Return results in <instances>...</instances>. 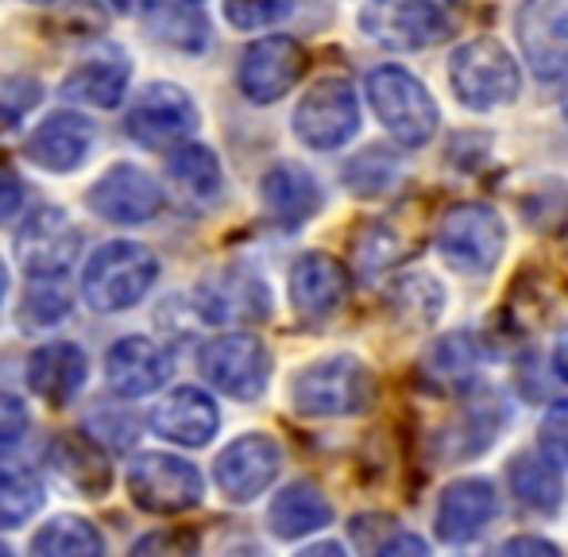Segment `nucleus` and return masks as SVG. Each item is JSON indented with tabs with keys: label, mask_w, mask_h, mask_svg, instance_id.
Masks as SVG:
<instances>
[{
	"label": "nucleus",
	"mask_w": 568,
	"mask_h": 557,
	"mask_svg": "<svg viewBox=\"0 0 568 557\" xmlns=\"http://www.w3.org/2000/svg\"><path fill=\"white\" fill-rule=\"evenodd\" d=\"M159 260L135 241H109L90 256L82 275V294L98 314H120L135 306L155 286Z\"/></svg>",
	"instance_id": "f257e3e1"
},
{
	"label": "nucleus",
	"mask_w": 568,
	"mask_h": 557,
	"mask_svg": "<svg viewBox=\"0 0 568 557\" xmlns=\"http://www.w3.org/2000/svg\"><path fill=\"white\" fill-rule=\"evenodd\" d=\"M294 411L306 418H348L372 407L375 379L356 356H329L310 364L291 387Z\"/></svg>",
	"instance_id": "f03ea898"
},
{
	"label": "nucleus",
	"mask_w": 568,
	"mask_h": 557,
	"mask_svg": "<svg viewBox=\"0 0 568 557\" xmlns=\"http://www.w3.org/2000/svg\"><path fill=\"white\" fill-rule=\"evenodd\" d=\"M367 98L372 109L387 132L403 148H422V143L434 140L442 113H437L434 98L426 93V85L414 74H406L403 67H379L367 74Z\"/></svg>",
	"instance_id": "7ed1b4c3"
},
{
	"label": "nucleus",
	"mask_w": 568,
	"mask_h": 557,
	"mask_svg": "<svg viewBox=\"0 0 568 557\" xmlns=\"http://www.w3.org/2000/svg\"><path fill=\"white\" fill-rule=\"evenodd\" d=\"M364 31L395 51H422L456 31L453 0H372L359 16Z\"/></svg>",
	"instance_id": "20e7f679"
},
{
	"label": "nucleus",
	"mask_w": 568,
	"mask_h": 557,
	"mask_svg": "<svg viewBox=\"0 0 568 557\" xmlns=\"http://www.w3.org/2000/svg\"><path fill=\"white\" fill-rule=\"evenodd\" d=\"M449 78L456 98L468 109H499L518 98V62L507 54V47L495 39H471L449 62Z\"/></svg>",
	"instance_id": "39448f33"
},
{
	"label": "nucleus",
	"mask_w": 568,
	"mask_h": 557,
	"mask_svg": "<svg viewBox=\"0 0 568 557\" xmlns=\"http://www.w3.org/2000/svg\"><path fill=\"white\" fill-rule=\"evenodd\" d=\"M128 492L143 512L182 515L202 504L205 480L190 460L174 457V453H143L128 468Z\"/></svg>",
	"instance_id": "423d86ee"
},
{
	"label": "nucleus",
	"mask_w": 568,
	"mask_h": 557,
	"mask_svg": "<svg viewBox=\"0 0 568 557\" xmlns=\"http://www.w3.org/2000/svg\"><path fill=\"white\" fill-rule=\"evenodd\" d=\"M507 244V229H503L499 213L487 205H456L442 217L437 229V249L449 260V267L464 275H487L503 256Z\"/></svg>",
	"instance_id": "0eeeda50"
},
{
	"label": "nucleus",
	"mask_w": 568,
	"mask_h": 557,
	"mask_svg": "<svg viewBox=\"0 0 568 557\" xmlns=\"http://www.w3.org/2000/svg\"><path fill=\"white\" fill-rule=\"evenodd\" d=\"M197 368H202V376L210 379L221 395L252 403V399H260L271 379V353L252 333H229V337H217L202 348Z\"/></svg>",
	"instance_id": "6e6552de"
},
{
	"label": "nucleus",
	"mask_w": 568,
	"mask_h": 557,
	"mask_svg": "<svg viewBox=\"0 0 568 557\" xmlns=\"http://www.w3.org/2000/svg\"><path fill=\"white\" fill-rule=\"evenodd\" d=\"M197 129V105L190 101V93L182 85L155 82L140 93V101L128 113V136L140 148H179L186 136H194Z\"/></svg>",
	"instance_id": "1a4fd4ad"
},
{
	"label": "nucleus",
	"mask_w": 568,
	"mask_h": 557,
	"mask_svg": "<svg viewBox=\"0 0 568 557\" xmlns=\"http://www.w3.org/2000/svg\"><path fill=\"white\" fill-rule=\"evenodd\" d=\"M359 129V105L356 93L344 78H325L314 90L302 98V105L294 109V132L302 143L317 151L344 148Z\"/></svg>",
	"instance_id": "9d476101"
},
{
	"label": "nucleus",
	"mask_w": 568,
	"mask_h": 557,
	"mask_svg": "<svg viewBox=\"0 0 568 557\" xmlns=\"http://www.w3.org/2000/svg\"><path fill=\"white\" fill-rule=\"evenodd\" d=\"M85 205L109 225H143L163 213V186L140 166L120 163L93 182Z\"/></svg>",
	"instance_id": "9b49d317"
},
{
	"label": "nucleus",
	"mask_w": 568,
	"mask_h": 557,
	"mask_svg": "<svg viewBox=\"0 0 568 557\" xmlns=\"http://www.w3.org/2000/svg\"><path fill=\"white\" fill-rule=\"evenodd\" d=\"M306 70V51L291 36H267L252 43L240 62V93L255 105H271L298 85Z\"/></svg>",
	"instance_id": "f8f14e48"
},
{
	"label": "nucleus",
	"mask_w": 568,
	"mask_h": 557,
	"mask_svg": "<svg viewBox=\"0 0 568 557\" xmlns=\"http://www.w3.org/2000/svg\"><path fill=\"white\" fill-rule=\"evenodd\" d=\"M82 252V233L70 221L67 210H39L23 221L16 236V256L31 278L39 275H67V267Z\"/></svg>",
	"instance_id": "ddd939ff"
},
{
	"label": "nucleus",
	"mask_w": 568,
	"mask_h": 557,
	"mask_svg": "<svg viewBox=\"0 0 568 557\" xmlns=\"http://www.w3.org/2000/svg\"><path fill=\"white\" fill-rule=\"evenodd\" d=\"M197 314L213 325H255L271 317V291L247 267H225L197 286Z\"/></svg>",
	"instance_id": "4468645a"
},
{
	"label": "nucleus",
	"mask_w": 568,
	"mask_h": 557,
	"mask_svg": "<svg viewBox=\"0 0 568 557\" xmlns=\"http://www.w3.org/2000/svg\"><path fill=\"white\" fill-rule=\"evenodd\" d=\"M278 465H283L278 442H271L267 434H244L217 457L213 480L232 504H247V499L263 496L271 488V480L278 476Z\"/></svg>",
	"instance_id": "2eb2a0df"
},
{
	"label": "nucleus",
	"mask_w": 568,
	"mask_h": 557,
	"mask_svg": "<svg viewBox=\"0 0 568 557\" xmlns=\"http://www.w3.org/2000/svg\"><path fill=\"white\" fill-rule=\"evenodd\" d=\"M518 39L538 78L568 74V0H526Z\"/></svg>",
	"instance_id": "dca6fc26"
},
{
	"label": "nucleus",
	"mask_w": 568,
	"mask_h": 557,
	"mask_svg": "<svg viewBox=\"0 0 568 557\" xmlns=\"http://www.w3.org/2000/svg\"><path fill=\"white\" fill-rule=\"evenodd\" d=\"M171 353H166L159 341L148 337H120L113 348L105 353V372H109V387L124 399H140L151 395L171 379Z\"/></svg>",
	"instance_id": "f3484780"
},
{
	"label": "nucleus",
	"mask_w": 568,
	"mask_h": 557,
	"mask_svg": "<svg viewBox=\"0 0 568 557\" xmlns=\"http://www.w3.org/2000/svg\"><path fill=\"white\" fill-rule=\"evenodd\" d=\"M90 376V356L74 341H51L28 356V387L51 407H67Z\"/></svg>",
	"instance_id": "a211bd4d"
},
{
	"label": "nucleus",
	"mask_w": 568,
	"mask_h": 557,
	"mask_svg": "<svg viewBox=\"0 0 568 557\" xmlns=\"http://www.w3.org/2000/svg\"><path fill=\"white\" fill-rule=\"evenodd\" d=\"M93 124L82 113H51L28 136V159L51 174H70L90 159Z\"/></svg>",
	"instance_id": "6ab92c4d"
},
{
	"label": "nucleus",
	"mask_w": 568,
	"mask_h": 557,
	"mask_svg": "<svg viewBox=\"0 0 568 557\" xmlns=\"http://www.w3.org/2000/svg\"><path fill=\"white\" fill-rule=\"evenodd\" d=\"M221 426L217 403L197 387H179L174 395H166L155 411H151V429L166 442H179L186 449H202L213 442Z\"/></svg>",
	"instance_id": "aec40b11"
},
{
	"label": "nucleus",
	"mask_w": 568,
	"mask_h": 557,
	"mask_svg": "<svg viewBox=\"0 0 568 557\" xmlns=\"http://www.w3.org/2000/svg\"><path fill=\"white\" fill-rule=\"evenodd\" d=\"M291 298L298 314L310 317V322L333 317L348 298V272H344L341 260L325 256V252H310L291 272Z\"/></svg>",
	"instance_id": "412c9836"
},
{
	"label": "nucleus",
	"mask_w": 568,
	"mask_h": 557,
	"mask_svg": "<svg viewBox=\"0 0 568 557\" xmlns=\"http://www.w3.org/2000/svg\"><path fill=\"white\" fill-rule=\"evenodd\" d=\"M499 512V496L487 480H456L442 492L437 504V538L442 543H468Z\"/></svg>",
	"instance_id": "4be33fe9"
},
{
	"label": "nucleus",
	"mask_w": 568,
	"mask_h": 557,
	"mask_svg": "<svg viewBox=\"0 0 568 557\" xmlns=\"http://www.w3.org/2000/svg\"><path fill=\"white\" fill-rule=\"evenodd\" d=\"M263 205H267L271 221L283 229H298L322 210V190H317L314 174L298 163H278L263 174Z\"/></svg>",
	"instance_id": "5701e85b"
},
{
	"label": "nucleus",
	"mask_w": 568,
	"mask_h": 557,
	"mask_svg": "<svg viewBox=\"0 0 568 557\" xmlns=\"http://www.w3.org/2000/svg\"><path fill=\"white\" fill-rule=\"evenodd\" d=\"M267 523L278 538H302V535H314V530L329 527L333 507H329V499L317 492V484L298 480V484H286L275 496V504H271V512H267Z\"/></svg>",
	"instance_id": "b1692460"
},
{
	"label": "nucleus",
	"mask_w": 568,
	"mask_h": 557,
	"mask_svg": "<svg viewBox=\"0 0 568 557\" xmlns=\"http://www.w3.org/2000/svg\"><path fill=\"white\" fill-rule=\"evenodd\" d=\"M47 468L59 476L67 488L85 492V496H101L109 488V465L90 437H59L47 449Z\"/></svg>",
	"instance_id": "393cba45"
},
{
	"label": "nucleus",
	"mask_w": 568,
	"mask_h": 557,
	"mask_svg": "<svg viewBox=\"0 0 568 557\" xmlns=\"http://www.w3.org/2000/svg\"><path fill=\"white\" fill-rule=\"evenodd\" d=\"M128 78H132V67L124 59H93L85 67L70 70L62 78L59 93L67 101H82V105L93 109H116L124 101Z\"/></svg>",
	"instance_id": "a878e982"
},
{
	"label": "nucleus",
	"mask_w": 568,
	"mask_h": 557,
	"mask_svg": "<svg viewBox=\"0 0 568 557\" xmlns=\"http://www.w3.org/2000/svg\"><path fill=\"white\" fill-rule=\"evenodd\" d=\"M166 174L197 205H213L221 198V190H225V171H221L217 155L210 148H202V143H179V148H171Z\"/></svg>",
	"instance_id": "bb28decb"
},
{
	"label": "nucleus",
	"mask_w": 568,
	"mask_h": 557,
	"mask_svg": "<svg viewBox=\"0 0 568 557\" xmlns=\"http://www.w3.org/2000/svg\"><path fill=\"white\" fill-rule=\"evenodd\" d=\"M510 492L518 496V504L541 515H554L565 499V484L557 465L549 457H530V453L515 457V465H510Z\"/></svg>",
	"instance_id": "cd10ccee"
},
{
	"label": "nucleus",
	"mask_w": 568,
	"mask_h": 557,
	"mask_svg": "<svg viewBox=\"0 0 568 557\" xmlns=\"http://www.w3.org/2000/svg\"><path fill=\"white\" fill-rule=\"evenodd\" d=\"M194 4L197 0H155L143 12V20L163 43L182 47V51H202L210 43V23Z\"/></svg>",
	"instance_id": "c85d7f7f"
},
{
	"label": "nucleus",
	"mask_w": 568,
	"mask_h": 557,
	"mask_svg": "<svg viewBox=\"0 0 568 557\" xmlns=\"http://www.w3.org/2000/svg\"><path fill=\"white\" fill-rule=\"evenodd\" d=\"M479 372V353L471 345V337L464 333H453V337H442L426 356V379L442 392H468L476 384Z\"/></svg>",
	"instance_id": "c756f323"
},
{
	"label": "nucleus",
	"mask_w": 568,
	"mask_h": 557,
	"mask_svg": "<svg viewBox=\"0 0 568 557\" xmlns=\"http://www.w3.org/2000/svg\"><path fill=\"white\" fill-rule=\"evenodd\" d=\"M31 554L43 557H78V554H105V538L98 535L90 519L78 515H54L51 523L36 530L31 538Z\"/></svg>",
	"instance_id": "7c9ffc66"
},
{
	"label": "nucleus",
	"mask_w": 568,
	"mask_h": 557,
	"mask_svg": "<svg viewBox=\"0 0 568 557\" xmlns=\"http://www.w3.org/2000/svg\"><path fill=\"white\" fill-rule=\"evenodd\" d=\"M507 418V411H499V403L491 399V395H484V399L468 403L464 407V415L453 422V429L445 434V445H453V457H476V453H484L487 445H491L495 429H499V422Z\"/></svg>",
	"instance_id": "2f4dec72"
},
{
	"label": "nucleus",
	"mask_w": 568,
	"mask_h": 557,
	"mask_svg": "<svg viewBox=\"0 0 568 557\" xmlns=\"http://www.w3.org/2000/svg\"><path fill=\"white\" fill-rule=\"evenodd\" d=\"M352 543H356V550L364 554H383V557H398V554H426V543L414 535H406V530H398L395 519H387V515H356L352 519Z\"/></svg>",
	"instance_id": "473e14b6"
},
{
	"label": "nucleus",
	"mask_w": 568,
	"mask_h": 557,
	"mask_svg": "<svg viewBox=\"0 0 568 557\" xmlns=\"http://www.w3.org/2000/svg\"><path fill=\"white\" fill-rule=\"evenodd\" d=\"M43 507V484L31 468H0V527H20Z\"/></svg>",
	"instance_id": "72a5a7b5"
},
{
	"label": "nucleus",
	"mask_w": 568,
	"mask_h": 557,
	"mask_svg": "<svg viewBox=\"0 0 568 557\" xmlns=\"http://www.w3.org/2000/svg\"><path fill=\"white\" fill-rule=\"evenodd\" d=\"M70 314V294L62 286V275H39L31 278V291L23 298L20 322L31 325V330H51L54 322Z\"/></svg>",
	"instance_id": "f704fd0d"
},
{
	"label": "nucleus",
	"mask_w": 568,
	"mask_h": 557,
	"mask_svg": "<svg viewBox=\"0 0 568 557\" xmlns=\"http://www.w3.org/2000/svg\"><path fill=\"white\" fill-rule=\"evenodd\" d=\"M403 174V163H398L390 151L383 148H367L344 166V182H348L356 194L372 198V194H383V190L395 186V179Z\"/></svg>",
	"instance_id": "c9c22d12"
},
{
	"label": "nucleus",
	"mask_w": 568,
	"mask_h": 557,
	"mask_svg": "<svg viewBox=\"0 0 568 557\" xmlns=\"http://www.w3.org/2000/svg\"><path fill=\"white\" fill-rule=\"evenodd\" d=\"M395 306L410 317V325H429L437 317V310L445 306V294L429 275H410L403 286H398Z\"/></svg>",
	"instance_id": "e433bc0d"
},
{
	"label": "nucleus",
	"mask_w": 568,
	"mask_h": 557,
	"mask_svg": "<svg viewBox=\"0 0 568 557\" xmlns=\"http://www.w3.org/2000/svg\"><path fill=\"white\" fill-rule=\"evenodd\" d=\"M291 16V0H225V20L240 31L275 28Z\"/></svg>",
	"instance_id": "4c0bfd02"
},
{
	"label": "nucleus",
	"mask_w": 568,
	"mask_h": 557,
	"mask_svg": "<svg viewBox=\"0 0 568 557\" xmlns=\"http://www.w3.org/2000/svg\"><path fill=\"white\" fill-rule=\"evenodd\" d=\"M526 221L541 233H557V229L568 225V194L565 190H538V194L526 202Z\"/></svg>",
	"instance_id": "58836bf2"
},
{
	"label": "nucleus",
	"mask_w": 568,
	"mask_h": 557,
	"mask_svg": "<svg viewBox=\"0 0 568 557\" xmlns=\"http://www.w3.org/2000/svg\"><path fill=\"white\" fill-rule=\"evenodd\" d=\"M541 453L557 468H568V399L554 403L549 415L541 418Z\"/></svg>",
	"instance_id": "ea45409f"
},
{
	"label": "nucleus",
	"mask_w": 568,
	"mask_h": 557,
	"mask_svg": "<svg viewBox=\"0 0 568 557\" xmlns=\"http://www.w3.org/2000/svg\"><path fill=\"white\" fill-rule=\"evenodd\" d=\"M39 101V85L31 78H8L0 82V129L20 121V113H28Z\"/></svg>",
	"instance_id": "a19ab883"
},
{
	"label": "nucleus",
	"mask_w": 568,
	"mask_h": 557,
	"mask_svg": "<svg viewBox=\"0 0 568 557\" xmlns=\"http://www.w3.org/2000/svg\"><path fill=\"white\" fill-rule=\"evenodd\" d=\"M31 418H28V407H23L16 395L0 392V457L4 453H12L16 445L23 442V434H28Z\"/></svg>",
	"instance_id": "79ce46f5"
},
{
	"label": "nucleus",
	"mask_w": 568,
	"mask_h": 557,
	"mask_svg": "<svg viewBox=\"0 0 568 557\" xmlns=\"http://www.w3.org/2000/svg\"><path fill=\"white\" fill-rule=\"evenodd\" d=\"M20 205H23V182L16 179L12 171H4V166H0V221L16 217V213H20Z\"/></svg>",
	"instance_id": "37998d69"
},
{
	"label": "nucleus",
	"mask_w": 568,
	"mask_h": 557,
	"mask_svg": "<svg viewBox=\"0 0 568 557\" xmlns=\"http://www.w3.org/2000/svg\"><path fill=\"white\" fill-rule=\"evenodd\" d=\"M503 554H557L554 543H541V538H510L507 546H503Z\"/></svg>",
	"instance_id": "c03bdc74"
},
{
	"label": "nucleus",
	"mask_w": 568,
	"mask_h": 557,
	"mask_svg": "<svg viewBox=\"0 0 568 557\" xmlns=\"http://www.w3.org/2000/svg\"><path fill=\"white\" fill-rule=\"evenodd\" d=\"M554 364H557V376L568 379V325L557 333V353H554Z\"/></svg>",
	"instance_id": "a18cd8bd"
},
{
	"label": "nucleus",
	"mask_w": 568,
	"mask_h": 557,
	"mask_svg": "<svg viewBox=\"0 0 568 557\" xmlns=\"http://www.w3.org/2000/svg\"><path fill=\"white\" fill-rule=\"evenodd\" d=\"M109 4H113L116 12H148L155 0H109Z\"/></svg>",
	"instance_id": "49530a36"
},
{
	"label": "nucleus",
	"mask_w": 568,
	"mask_h": 557,
	"mask_svg": "<svg viewBox=\"0 0 568 557\" xmlns=\"http://www.w3.org/2000/svg\"><path fill=\"white\" fill-rule=\"evenodd\" d=\"M8 291V272H4V260H0V298H4Z\"/></svg>",
	"instance_id": "de8ad7c7"
},
{
	"label": "nucleus",
	"mask_w": 568,
	"mask_h": 557,
	"mask_svg": "<svg viewBox=\"0 0 568 557\" xmlns=\"http://www.w3.org/2000/svg\"><path fill=\"white\" fill-rule=\"evenodd\" d=\"M31 4H51V0H31Z\"/></svg>",
	"instance_id": "09e8293b"
},
{
	"label": "nucleus",
	"mask_w": 568,
	"mask_h": 557,
	"mask_svg": "<svg viewBox=\"0 0 568 557\" xmlns=\"http://www.w3.org/2000/svg\"><path fill=\"white\" fill-rule=\"evenodd\" d=\"M0 554H8V546H4V543H0Z\"/></svg>",
	"instance_id": "8fccbe9b"
}]
</instances>
